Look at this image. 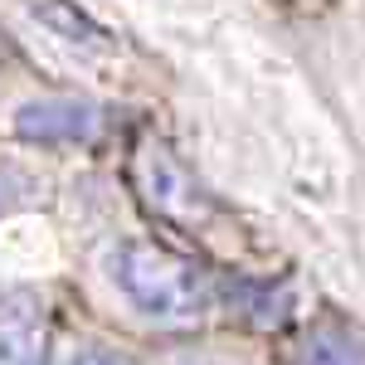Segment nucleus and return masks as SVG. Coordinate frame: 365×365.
Instances as JSON below:
<instances>
[{"instance_id": "obj_1", "label": "nucleus", "mask_w": 365, "mask_h": 365, "mask_svg": "<svg viewBox=\"0 0 365 365\" xmlns=\"http://www.w3.org/2000/svg\"><path fill=\"white\" fill-rule=\"evenodd\" d=\"M108 278L151 322H195L210 312V278L190 258L146 239H122L108 253Z\"/></svg>"}, {"instance_id": "obj_2", "label": "nucleus", "mask_w": 365, "mask_h": 365, "mask_svg": "<svg viewBox=\"0 0 365 365\" xmlns=\"http://www.w3.org/2000/svg\"><path fill=\"white\" fill-rule=\"evenodd\" d=\"M93 132H98V108L83 98H34L15 113V137L34 146L93 141Z\"/></svg>"}, {"instance_id": "obj_3", "label": "nucleus", "mask_w": 365, "mask_h": 365, "mask_svg": "<svg viewBox=\"0 0 365 365\" xmlns=\"http://www.w3.org/2000/svg\"><path fill=\"white\" fill-rule=\"evenodd\" d=\"M141 170H146V190H151V205H156V210H166V215H175V220H195V215H205V195H200V185L170 161L161 146L146 151Z\"/></svg>"}, {"instance_id": "obj_4", "label": "nucleus", "mask_w": 365, "mask_h": 365, "mask_svg": "<svg viewBox=\"0 0 365 365\" xmlns=\"http://www.w3.org/2000/svg\"><path fill=\"white\" fill-rule=\"evenodd\" d=\"M34 20L44 29H54L58 39H68V44H78V49H113V34L98 25L88 10H78L73 0H34Z\"/></svg>"}, {"instance_id": "obj_5", "label": "nucleus", "mask_w": 365, "mask_h": 365, "mask_svg": "<svg viewBox=\"0 0 365 365\" xmlns=\"http://www.w3.org/2000/svg\"><path fill=\"white\" fill-rule=\"evenodd\" d=\"M297 365H365V336L351 327H312L297 346Z\"/></svg>"}, {"instance_id": "obj_6", "label": "nucleus", "mask_w": 365, "mask_h": 365, "mask_svg": "<svg viewBox=\"0 0 365 365\" xmlns=\"http://www.w3.org/2000/svg\"><path fill=\"white\" fill-rule=\"evenodd\" d=\"M234 292H239V302L249 307V317L258 322V327H278L282 317H287V307H292V292H287V287H278V292H273V287H253V282H239Z\"/></svg>"}, {"instance_id": "obj_7", "label": "nucleus", "mask_w": 365, "mask_h": 365, "mask_svg": "<svg viewBox=\"0 0 365 365\" xmlns=\"http://www.w3.org/2000/svg\"><path fill=\"white\" fill-rule=\"evenodd\" d=\"M34 195V180H29L20 166H0V215L5 210H15V205H25Z\"/></svg>"}, {"instance_id": "obj_8", "label": "nucleus", "mask_w": 365, "mask_h": 365, "mask_svg": "<svg viewBox=\"0 0 365 365\" xmlns=\"http://www.w3.org/2000/svg\"><path fill=\"white\" fill-rule=\"evenodd\" d=\"M63 365H127V361L113 356V351H103V346H83V351H73Z\"/></svg>"}]
</instances>
